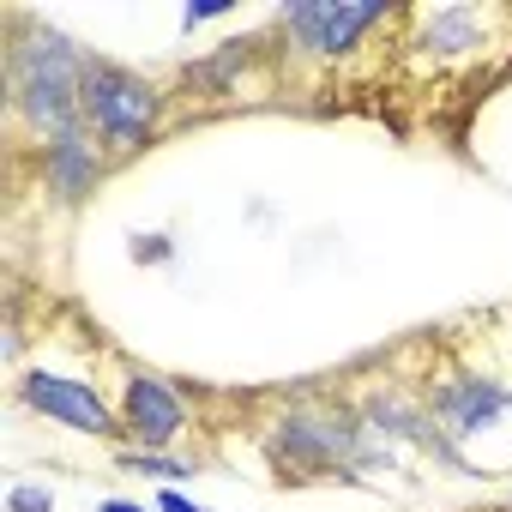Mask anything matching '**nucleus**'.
Listing matches in <instances>:
<instances>
[{"label": "nucleus", "mask_w": 512, "mask_h": 512, "mask_svg": "<svg viewBox=\"0 0 512 512\" xmlns=\"http://www.w3.org/2000/svg\"><path fill=\"white\" fill-rule=\"evenodd\" d=\"M85 67H91V55L67 31H55V25H43L31 13L13 19V37H7V103H13V121L37 145L85 127Z\"/></svg>", "instance_id": "nucleus-1"}, {"label": "nucleus", "mask_w": 512, "mask_h": 512, "mask_svg": "<svg viewBox=\"0 0 512 512\" xmlns=\"http://www.w3.org/2000/svg\"><path fill=\"white\" fill-rule=\"evenodd\" d=\"M266 452L278 476L308 482V476H356L362 464L380 458V440L368 434L356 404L308 398V404L278 410V422L266 428Z\"/></svg>", "instance_id": "nucleus-2"}, {"label": "nucleus", "mask_w": 512, "mask_h": 512, "mask_svg": "<svg viewBox=\"0 0 512 512\" xmlns=\"http://www.w3.org/2000/svg\"><path fill=\"white\" fill-rule=\"evenodd\" d=\"M163 109H169V97L157 79H145L109 55H91V67H85V133L103 145L109 163L139 157L163 133Z\"/></svg>", "instance_id": "nucleus-3"}, {"label": "nucleus", "mask_w": 512, "mask_h": 512, "mask_svg": "<svg viewBox=\"0 0 512 512\" xmlns=\"http://www.w3.org/2000/svg\"><path fill=\"white\" fill-rule=\"evenodd\" d=\"M392 19L398 13L386 0H290V7H278L272 31L284 37V55L314 61V67H338Z\"/></svg>", "instance_id": "nucleus-4"}, {"label": "nucleus", "mask_w": 512, "mask_h": 512, "mask_svg": "<svg viewBox=\"0 0 512 512\" xmlns=\"http://www.w3.org/2000/svg\"><path fill=\"white\" fill-rule=\"evenodd\" d=\"M19 404L25 410H37V416H49V422H61V428H73V434H85V440H127V428H121V410L103 398V386H91V380H79V374H55V368H25L19 374Z\"/></svg>", "instance_id": "nucleus-5"}, {"label": "nucleus", "mask_w": 512, "mask_h": 512, "mask_svg": "<svg viewBox=\"0 0 512 512\" xmlns=\"http://www.w3.org/2000/svg\"><path fill=\"white\" fill-rule=\"evenodd\" d=\"M115 410H121V428H127V446L133 452H163L193 422V404L181 398V386L169 374H151V368H127Z\"/></svg>", "instance_id": "nucleus-6"}, {"label": "nucleus", "mask_w": 512, "mask_h": 512, "mask_svg": "<svg viewBox=\"0 0 512 512\" xmlns=\"http://www.w3.org/2000/svg\"><path fill=\"white\" fill-rule=\"evenodd\" d=\"M422 398H428L434 422H440L452 440H476L482 428H494V422L512 410V386H500V380H488V374H476V368H464V362H446L440 374H428Z\"/></svg>", "instance_id": "nucleus-7"}, {"label": "nucleus", "mask_w": 512, "mask_h": 512, "mask_svg": "<svg viewBox=\"0 0 512 512\" xmlns=\"http://www.w3.org/2000/svg\"><path fill=\"white\" fill-rule=\"evenodd\" d=\"M356 416L368 422V434L374 440H398V446H416V452H434V458H446V464H458V446H452V434L434 422V410H428V398L422 392H410V386H368L362 398H356Z\"/></svg>", "instance_id": "nucleus-8"}, {"label": "nucleus", "mask_w": 512, "mask_h": 512, "mask_svg": "<svg viewBox=\"0 0 512 512\" xmlns=\"http://www.w3.org/2000/svg\"><path fill=\"white\" fill-rule=\"evenodd\" d=\"M404 25H410L404 49H416L422 61L452 67V61H470V55L494 49L506 13H494V7H428V13H410Z\"/></svg>", "instance_id": "nucleus-9"}, {"label": "nucleus", "mask_w": 512, "mask_h": 512, "mask_svg": "<svg viewBox=\"0 0 512 512\" xmlns=\"http://www.w3.org/2000/svg\"><path fill=\"white\" fill-rule=\"evenodd\" d=\"M37 169H43V193L55 205H85L97 193V181L109 175V157L103 145L79 127V133H61L49 145H37Z\"/></svg>", "instance_id": "nucleus-10"}, {"label": "nucleus", "mask_w": 512, "mask_h": 512, "mask_svg": "<svg viewBox=\"0 0 512 512\" xmlns=\"http://www.w3.org/2000/svg\"><path fill=\"white\" fill-rule=\"evenodd\" d=\"M266 61V37H247V43H223V49H211L205 61H187L181 67V91H193V97H205V103H229V97H241V79Z\"/></svg>", "instance_id": "nucleus-11"}, {"label": "nucleus", "mask_w": 512, "mask_h": 512, "mask_svg": "<svg viewBox=\"0 0 512 512\" xmlns=\"http://www.w3.org/2000/svg\"><path fill=\"white\" fill-rule=\"evenodd\" d=\"M121 464L127 470H139V476H163V482H175V476H193V458H169V452H121Z\"/></svg>", "instance_id": "nucleus-12"}, {"label": "nucleus", "mask_w": 512, "mask_h": 512, "mask_svg": "<svg viewBox=\"0 0 512 512\" xmlns=\"http://www.w3.org/2000/svg\"><path fill=\"white\" fill-rule=\"evenodd\" d=\"M7 512H55V494L43 482H13L7 488Z\"/></svg>", "instance_id": "nucleus-13"}, {"label": "nucleus", "mask_w": 512, "mask_h": 512, "mask_svg": "<svg viewBox=\"0 0 512 512\" xmlns=\"http://www.w3.org/2000/svg\"><path fill=\"white\" fill-rule=\"evenodd\" d=\"M169 253H175L169 235H133V260H139V266H163Z\"/></svg>", "instance_id": "nucleus-14"}, {"label": "nucleus", "mask_w": 512, "mask_h": 512, "mask_svg": "<svg viewBox=\"0 0 512 512\" xmlns=\"http://www.w3.org/2000/svg\"><path fill=\"white\" fill-rule=\"evenodd\" d=\"M211 19H229L223 0H205V7H187V13H181V25H187V31H193V25H211Z\"/></svg>", "instance_id": "nucleus-15"}, {"label": "nucleus", "mask_w": 512, "mask_h": 512, "mask_svg": "<svg viewBox=\"0 0 512 512\" xmlns=\"http://www.w3.org/2000/svg\"><path fill=\"white\" fill-rule=\"evenodd\" d=\"M157 512H205V506H199V500H187L181 488H163V494H157Z\"/></svg>", "instance_id": "nucleus-16"}, {"label": "nucleus", "mask_w": 512, "mask_h": 512, "mask_svg": "<svg viewBox=\"0 0 512 512\" xmlns=\"http://www.w3.org/2000/svg\"><path fill=\"white\" fill-rule=\"evenodd\" d=\"M97 512H145V506H133V500H103Z\"/></svg>", "instance_id": "nucleus-17"}, {"label": "nucleus", "mask_w": 512, "mask_h": 512, "mask_svg": "<svg viewBox=\"0 0 512 512\" xmlns=\"http://www.w3.org/2000/svg\"><path fill=\"white\" fill-rule=\"evenodd\" d=\"M506 506H512V500H506Z\"/></svg>", "instance_id": "nucleus-18"}]
</instances>
